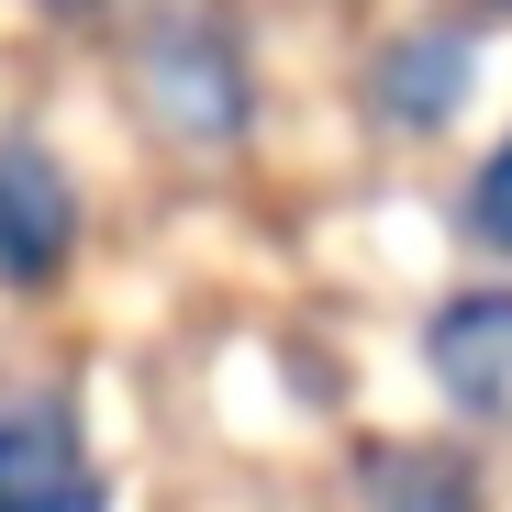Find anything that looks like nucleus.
<instances>
[{
    "mask_svg": "<svg viewBox=\"0 0 512 512\" xmlns=\"http://www.w3.org/2000/svg\"><path fill=\"white\" fill-rule=\"evenodd\" d=\"M145 101H156L167 134H190V145H234L245 112H256L245 67H234V45H223L212 23H167V34L145 45Z\"/></svg>",
    "mask_w": 512,
    "mask_h": 512,
    "instance_id": "f257e3e1",
    "label": "nucleus"
},
{
    "mask_svg": "<svg viewBox=\"0 0 512 512\" xmlns=\"http://www.w3.org/2000/svg\"><path fill=\"white\" fill-rule=\"evenodd\" d=\"M78 245V190L67 167L23 134H0V290H45Z\"/></svg>",
    "mask_w": 512,
    "mask_h": 512,
    "instance_id": "f03ea898",
    "label": "nucleus"
},
{
    "mask_svg": "<svg viewBox=\"0 0 512 512\" xmlns=\"http://www.w3.org/2000/svg\"><path fill=\"white\" fill-rule=\"evenodd\" d=\"M0 512H101V468L67 412H0Z\"/></svg>",
    "mask_w": 512,
    "mask_h": 512,
    "instance_id": "7ed1b4c3",
    "label": "nucleus"
},
{
    "mask_svg": "<svg viewBox=\"0 0 512 512\" xmlns=\"http://www.w3.org/2000/svg\"><path fill=\"white\" fill-rule=\"evenodd\" d=\"M423 357H435V379H446L468 412H512V290L446 301L435 334H423Z\"/></svg>",
    "mask_w": 512,
    "mask_h": 512,
    "instance_id": "20e7f679",
    "label": "nucleus"
},
{
    "mask_svg": "<svg viewBox=\"0 0 512 512\" xmlns=\"http://www.w3.org/2000/svg\"><path fill=\"white\" fill-rule=\"evenodd\" d=\"M457 101H468V34H412V45H390V67H379V112H390V123L435 134Z\"/></svg>",
    "mask_w": 512,
    "mask_h": 512,
    "instance_id": "39448f33",
    "label": "nucleus"
},
{
    "mask_svg": "<svg viewBox=\"0 0 512 512\" xmlns=\"http://www.w3.org/2000/svg\"><path fill=\"white\" fill-rule=\"evenodd\" d=\"M368 512H479V490L446 446H379L368 457Z\"/></svg>",
    "mask_w": 512,
    "mask_h": 512,
    "instance_id": "423d86ee",
    "label": "nucleus"
},
{
    "mask_svg": "<svg viewBox=\"0 0 512 512\" xmlns=\"http://www.w3.org/2000/svg\"><path fill=\"white\" fill-rule=\"evenodd\" d=\"M468 223H479V245H501V256H512V145L479 167V190H468Z\"/></svg>",
    "mask_w": 512,
    "mask_h": 512,
    "instance_id": "0eeeda50",
    "label": "nucleus"
},
{
    "mask_svg": "<svg viewBox=\"0 0 512 512\" xmlns=\"http://www.w3.org/2000/svg\"><path fill=\"white\" fill-rule=\"evenodd\" d=\"M56 12H123V0H56Z\"/></svg>",
    "mask_w": 512,
    "mask_h": 512,
    "instance_id": "6e6552de",
    "label": "nucleus"
},
{
    "mask_svg": "<svg viewBox=\"0 0 512 512\" xmlns=\"http://www.w3.org/2000/svg\"><path fill=\"white\" fill-rule=\"evenodd\" d=\"M490 12H512V0H490Z\"/></svg>",
    "mask_w": 512,
    "mask_h": 512,
    "instance_id": "1a4fd4ad",
    "label": "nucleus"
}]
</instances>
